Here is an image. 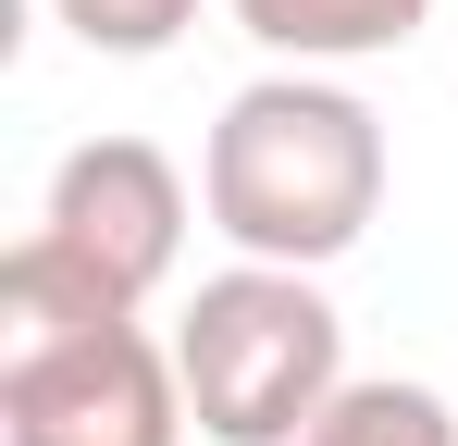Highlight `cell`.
<instances>
[{
    "label": "cell",
    "mask_w": 458,
    "mask_h": 446,
    "mask_svg": "<svg viewBox=\"0 0 458 446\" xmlns=\"http://www.w3.org/2000/svg\"><path fill=\"white\" fill-rule=\"evenodd\" d=\"M0 434L13 446H186V372L137 335V297L25 236L0 261Z\"/></svg>",
    "instance_id": "obj_1"
},
{
    "label": "cell",
    "mask_w": 458,
    "mask_h": 446,
    "mask_svg": "<svg viewBox=\"0 0 458 446\" xmlns=\"http://www.w3.org/2000/svg\"><path fill=\"white\" fill-rule=\"evenodd\" d=\"M199 199L235 236V261L322 273L384 211V112L335 74H260L224 99V124L199 149Z\"/></svg>",
    "instance_id": "obj_2"
},
{
    "label": "cell",
    "mask_w": 458,
    "mask_h": 446,
    "mask_svg": "<svg viewBox=\"0 0 458 446\" xmlns=\"http://www.w3.org/2000/svg\"><path fill=\"white\" fill-rule=\"evenodd\" d=\"M174 372H186V422L211 446H310L322 409L347 397V322L310 273L235 261L174 310Z\"/></svg>",
    "instance_id": "obj_3"
},
{
    "label": "cell",
    "mask_w": 458,
    "mask_h": 446,
    "mask_svg": "<svg viewBox=\"0 0 458 446\" xmlns=\"http://www.w3.org/2000/svg\"><path fill=\"white\" fill-rule=\"evenodd\" d=\"M38 236L63 261H87L112 297L149 310L174 286V261H186V174L149 137H87V149H63V174L38 199Z\"/></svg>",
    "instance_id": "obj_4"
},
{
    "label": "cell",
    "mask_w": 458,
    "mask_h": 446,
    "mask_svg": "<svg viewBox=\"0 0 458 446\" xmlns=\"http://www.w3.org/2000/svg\"><path fill=\"white\" fill-rule=\"evenodd\" d=\"M434 0H235V25L260 38V50H285V63H372V50H396L409 25H421Z\"/></svg>",
    "instance_id": "obj_5"
},
{
    "label": "cell",
    "mask_w": 458,
    "mask_h": 446,
    "mask_svg": "<svg viewBox=\"0 0 458 446\" xmlns=\"http://www.w3.org/2000/svg\"><path fill=\"white\" fill-rule=\"evenodd\" d=\"M310 446H458V409L434 384H396V372H384V384H347Z\"/></svg>",
    "instance_id": "obj_6"
},
{
    "label": "cell",
    "mask_w": 458,
    "mask_h": 446,
    "mask_svg": "<svg viewBox=\"0 0 458 446\" xmlns=\"http://www.w3.org/2000/svg\"><path fill=\"white\" fill-rule=\"evenodd\" d=\"M50 13L75 25L87 50H112V63H149V50H174L199 25V0H50Z\"/></svg>",
    "instance_id": "obj_7"
}]
</instances>
